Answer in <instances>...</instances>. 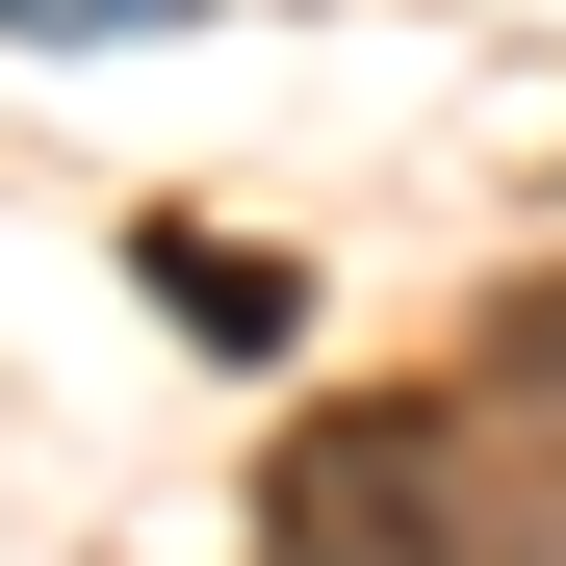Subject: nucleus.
I'll list each match as a JSON object with an SVG mask.
<instances>
[{"label":"nucleus","instance_id":"obj_1","mask_svg":"<svg viewBox=\"0 0 566 566\" xmlns=\"http://www.w3.org/2000/svg\"><path fill=\"white\" fill-rule=\"evenodd\" d=\"M283 566H566V463L490 412H310L283 438Z\"/></svg>","mask_w":566,"mask_h":566},{"label":"nucleus","instance_id":"obj_2","mask_svg":"<svg viewBox=\"0 0 566 566\" xmlns=\"http://www.w3.org/2000/svg\"><path fill=\"white\" fill-rule=\"evenodd\" d=\"M155 283H180V310H207V335H232V360H258V335H283V258H232V232H155Z\"/></svg>","mask_w":566,"mask_h":566},{"label":"nucleus","instance_id":"obj_3","mask_svg":"<svg viewBox=\"0 0 566 566\" xmlns=\"http://www.w3.org/2000/svg\"><path fill=\"white\" fill-rule=\"evenodd\" d=\"M0 27H180V0H0Z\"/></svg>","mask_w":566,"mask_h":566}]
</instances>
